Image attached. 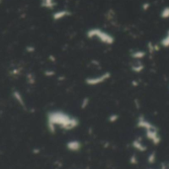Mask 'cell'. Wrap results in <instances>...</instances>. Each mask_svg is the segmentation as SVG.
I'll return each mask as SVG.
<instances>
[{
  "label": "cell",
  "mask_w": 169,
  "mask_h": 169,
  "mask_svg": "<svg viewBox=\"0 0 169 169\" xmlns=\"http://www.w3.org/2000/svg\"><path fill=\"white\" fill-rule=\"evenodd\" d=\"M58 125L64 130H71L78 125L76 119L70 118L63 113H52L49 115V128L51 131H55L56 126Z\"/></svg>",
  "instance_id": "6da1fadb"
},
{
  "label": "cell",
  "mask_w": 169,
  "mask_h": 169,
  "mask_svg": "<svg viewBox=\"0 0 169 169\" xmlns=\"http://www.w3.org/2000/svg\"><path fill=\"white\" fill-rule=\"evenodd\" d=\"M89 36L93 37V36H95V37H98L102 42L104 43H107V44H110L113 42V39L110 35H108L107 33L103 32V31H101L99 29H94V30H91L89 32Z\"/></svg>",
  "instance_id": "7a4b0ae2"
},
{
  "label": "cell",
  "mask_w": 169,
  "mask_h": 169,
  "mask_svg": "<svg viewBox=\"0 0 169 169\" xmlns=\"http://www.w3.org/2000/svg\"><path fill=\"white\" fill-rule=\"evenodd\" d=\"M66 146L71 151H77V150H80L81 144H80L79 141H77V140H71V141H69V143H67Z\"/></svg>",
  "instance_id": "3957f363"
},
{
  "label": "cell",
  "mask_w": 169,
  "mask_h": 169,
  "mask_svg": "<svg viewBox=\"0 0 169 169\" xmlns=\"http://www.w3.org/2000/svg\"><path fill=\"white\" fill-rule=\"evenodd\" d=\"M69 15V12L68 11H66V10H60L57 13H55L53 14V19H56V20H59V19H63L66 16H68Z\"/></svg>",
  "instance_id": "277c9868"
},
{
  "label": "cell",
  "mask_w": 169,
  "mask_h": 169,
  "mask_svg": "<svg viewBox=\"0 0 169 169\" xmlns=\"http://www.w3.org/2000/svg\"><path fill=\"white\" fill-rule=\"evenodd\" d=\"M41 1H42L43 6H45L46 8H49V9L53 8V6L56 5V3H55L53 0H41Z\"/></svg>",
  "instance_id": "5b68a950"
},
{
  "label": "cell",
  "mask_w": 169,
  "mask_h": 169,
  "mask_svg": "<svg viewBox=\"0 0 169 169\" xmlns=\"http://www.w3.org/2000/svg\"><path fill=\"white\" fill-rule=\"evenodd\" d=\"M134 146L137 148V150H139V151H144V150H145V147L141 144L139 140H134Z\"/></svg>",
  "instance_id": "8992f818"
},
{
  "label": "cell",
  "mask_w": 169,
  "mask_h": 169,
  "mask_svg": "<svg viewBox=\"0 0 169 169\" xmlns=\"http://www.w3.org/2000/svg\"><path fill=\"white\" fill-rule=\"evenodd\" d=\"M160 16L162 18H164V19L169 18V7H165L163 10H162L161 13H160Z\"/></svg>",
  "instance_id": "52a82bcc"
},
{
  "label": "cell",
  "mask_w": 169,
  "mask_h": 169,
  "mask_svg": "<svg viewBox=\"0 0 169 169\" xmlns=\"http://www.w3.org/2000/svg\"><path fill=\"white\" fill-rule=\"evenodd\" d=\"M154 159H155V155H154V153H151L150 155V157H148V161H150V163L154 162Z\"/></svg>",
  "instance_id": "ba28073f"
},
{
  "label": "cell",
  "mask_w": 169,
  "mask_h": 169,
  "mask_svg": "<svg viewBox=\"0 0 169 169\" xmlns=\"http://www.w3.org/2000/svg\"><path fill=\"white\" fill-rule=\"evenodd\" d=\"M118 119V117L117 116H112V118L110 119L111 120V122H115V121H116Z\"/></svg>",
  "instance_id": "9c48e42d"
}]
</instances>
